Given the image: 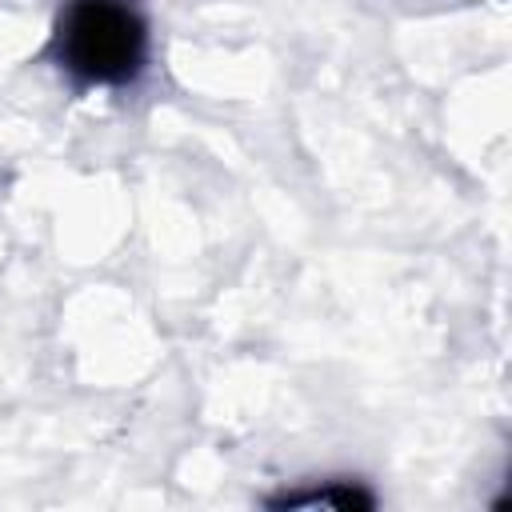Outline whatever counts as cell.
I'll list each match as a JSON object with an SVG mask.
<instances>
[{
	"mask_svg": "<svg viewBox=\"0 0 512 512\" xmlns=\"http://www.w3.org/2000/svg\"><path fill=\"white\" fill-rule=\"evenodd\" d=\"M144 48V20L120 0H72L56 32L64 68L88 84L132 80L144 64Z\"/></svg>",
	"mask_w": 512,
	"mask_h": 512,
	"instance_id": "6da1fadb",
	"label": "cell"
},
{
	"mask_svg": "<svg viewBox=\"0 0 512 512\" xmlns=\"http://www.w3.org/2000/svg\"><path fill=\"white\" fill-rule=\"evenodd\" d=\"M272 508H372V496L360 488H324V492H304V496H280Z\"/></svg>",
	"mask_w": 512,
	"mask_h": 512,
	"instance_id": "7a4b0ae2",
	"label": "cell"
}]
</instances>
